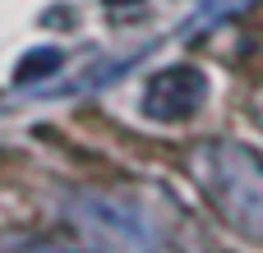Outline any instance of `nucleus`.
Here are the masks:
<instances>
[{"label":"nucleus","instance_id":"nucleus-4","mask_svg":"<svg viewBox=\"0 0 263 253\" xmlns=\"http://www.w3.org/2000/svg\"><path fill=\"white\" fill-rule=\"evenodd\" d=\"M60 60H65V55H60L55 46L28 51V55H23V65L14 69V83H18V88H28L32 78H46V74H55V69H60Z\"/></svg>","mask_w":263,"mask_h":253},{"label":"nucleus","instance_id":"nucleus-1","mask_svg":"<svg viewBox=\"0 0 263 253\" xmlns=\"http://www.w3.org/2000/svg\"><path fill=\"white\" fill-rule=\"evenodd\" d=\"M190 171L199 189L213 198V207L250 240L263 244V157L245 143L213 138L190 152Z\"/></svg>","mask_w":263,"mask_h":253},{"label":"nucleus","instance_id":"nucleus-5","mask_svg":"<svg viewBox=\"0 0 263 253\" xmlns=\"http://www.w3.org/2000/svg\"><path fill=\"white\" fill-rule=\"evenodd\" d=\"M14 253H65V249H51V244H28V249H14Z\"/></svg>","mask_w":263,"mask_h":253},{"label":"nucleus","instance_id":"nucleus-2","mask_svg":"<svg viewBox=\"0 0 263 253\" xmlns=\"http://www.w3.org/2000/svg\"><path fill=\"white\" fill-rule=\"evenodd\" d=\"M69 226L92 253H153L157 235L148 226V212L106 198V194H74L69 198Z\"/></svg>","mask_w":263,"mask_h":253},{"label":"nucleus","instance_id":"nucleus-7","mask_svg":"<svg viewBox=\"0 0 263 253\" xmlns=\"http://www.w3.org/2000/svg\"><path fill=\"white\" fill-rule=\"evenodd\" d=\"M106 5H129V0H106Z\"/></svg>","mask_w":263,"mask_h":253},{"label":"nucleus","instance_id":"nucleus-6","mask_svg":"<svg viewBox=\"0 0 263 253\" xmlns=\"http://www.w3.org/2000/svg\"><path fill=\"white\" fill-rule=\"evenodd\" d=\"M254 115H259V120H263V101H259V106H254Z\"/></svg>","mask_w":263,"mask_h":253},{"label":"nucleus","instance_id":"nucleus-3","mask_svg":"<svg viewBox=\"0 0 263 253\" xmlns=\"http://www.w3.org/2000/svg\"><path fill=\"white\" fill-rule=\"evenodd\" d=\"M203 97H208V74L203 69H194V65H171V69H162V74H153L148 78V88H143V111L153 115V120H185V115H194L199 106H203Z\"/></svg>","mask_w":263,"mask_h":253}]
</instances>
